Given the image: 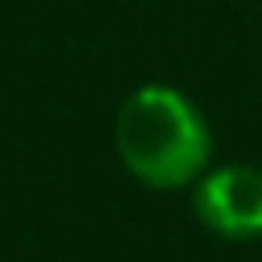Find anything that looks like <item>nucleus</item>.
<instances>
[{
	"label": "nucleus",
	"mask_w": 262,
	"mask_h": 262,
	"mask_svg": "<svg viewBox=\"0 0 262 262\" xmlns=\"http://www.w3.org/2000/svg\"><path fill=\"white\" fill-rule=\"evenodd\" d=\"M115 151L139 184L172 192L201 180L213 156V135L188 94L147 82L131 90L115 115Z\"/></svg>",
	"instance_id": "obj_1"
},
{
	"label": "nucleus",
	"mask_w": 262,
	"mask_h": 262,
	"mask_svg": "<svg viewBox=\"0 0 262 262\" xmlns=\"http://www.w3.org/2000/svg\"><path fill=\"white\" fill-rule=\"evenodd\" d=\"M196 221L229 242L262 237V168L254 164H221L205 168L192 188Z\"/></svg>",
	"instance_id": "obj_2"
}]
</instances>
